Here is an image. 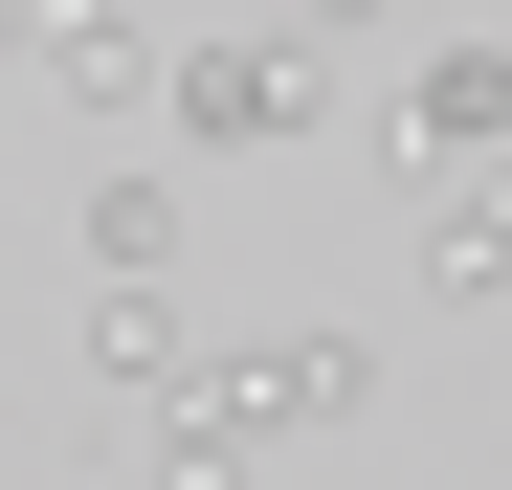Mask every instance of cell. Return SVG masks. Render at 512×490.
Masks as SVG:
<instances>
[{
	"label": "cell",
	"mask_w": 512,
	"mask_h": 490,
	"mask_svg": "<svg viewBox=\"0 0 512 490\" xmlns=\"http://www.w3.org/2000/svg\"><path fill=\"white\" fill-rule=\"evenodd\" d=\"M334 112V45L312 23H245V45H179V67H156V134H179V156H290Z\"/></svg>",
	"instance_id": "6da1fadb"
},
{
	"label": "cell",
	"mask_w": 512,
	"mask_h": 490,
	"mask_svg": "<svg viewBox=\"0 0 512 490\" xmlns=\"http://www.w3.org/2000/svg\"><path fill=\"white\" fill-rule=\"evenodd\" d=\"M201 379H223L268 446H357V424H379V335H334V312H312V335H268V357H201Z\"/></svg>",
	"instance_id": "7a4b0ae2"
},
{
	"label": "cell",
	"mask_w": 512,
	"mask_h": 490,
	"mask_svg": "<svg viewBox=\"0 0 512 490\" xmlns=\"http://www.w3.org/2000/svg\"><path fill=\"white\" fill-rule=\"evenodd\" d=\"M156 67H179V45H156L134 0H45V67H23V90H67L90 134H156Z\"/></svg>",
	"instance_id": "3957f363"
},
{
	"label": "cell",
	"mask_w": 512,
	"mask_h": 490,
	"mask_svg": "<svg viewBox=\"0 0 512 490\" xmlns=\"http://www.w3.org/2000/svg\"><path fill=\"white\" fill-rule=\"evenodd\" d=\"M423 290H446V312H490V290H512V134L423 179Z\"/></svg>",
	"instance_id": "277c9868"
},
{
	"label": "cell",
	"mask_w": 512,
	"mask_h": 490,
	"mask_svg": "<svg viewBox=\"0 0 512 490\" xmlns=\"http://www.w3.org/2000/svg\"><path fill=\"white\" fill-rule=\"evenodd\" d=\"M90 379H112V401L201 379V335H179V268H90Z\"/></svg>",
	"instance_id": "5b68a950"
},
{
	"label": "cell",
	"mask_w": 512,
	"mask_h": 490,
	"mask_svg": "<svg viewBox=\"0 0 512 490\" xmlns=\"http://www.w3.org/2000/svg\"><path fill=\"white\" fill-rule=\"evenodd\" d=\"M67 245H90V268H179V179L112 134V179H90V223H67Z\"/></svg>",
	"instance_id": "8992f818"
},
{
	"label": "cell",
	"mask_w": 512,
	"mask_h": 490,
	"mask_svg": "<svg viewBox=\"0 0 512 490\" xmlns=\"http://www.w3.org/2000/svg\"><path fill=\"white\" fill-rule=\"evenodd\" d=\"M423 156H490L512 134V45H446V67H423V112H401Z\"/></svg>",
	"instance_id": "52a82bcc"
},
{
	"label": "cell",
	"mask_w": 512,
	"mask_h": 490,
	"mask_svg": "<svg viewBox=\"0 0 512 490\" xmlns=\"http://www.w3.org/2000/svg\"><path fill=\"white\" fill-rule=\"evenodd\" d=\"M23 67H45V0H0V90H23Z\"/></svg>",
	"instance_id": "ba28073f"
},
{
	"label": "cell",
	"mask_w": 512,
	"mask_h": 490,
	"mask_svg": "<svg viewBox=\"0 0 512 490\" xmlns=\"http://www.w3.org/2000/svg\"><path fill=\"white\" fill-rule=\"evenodd\" d=\"M290 23H312V45H357V23H379V0H290Z\"/></svg>",
	"instance_id": "9c48e42d"
}]
</instances>
